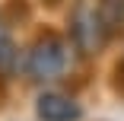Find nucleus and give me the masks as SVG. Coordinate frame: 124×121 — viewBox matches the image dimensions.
<instances>
[{
    "mask_svg": "<svg viewBox=\"0 0 124 121\" xmlns=\"http://www.w3.org/2000/svg\"><path fill=\"white\" fill-rule=\"evenodd\" d=\"M61 70H64V48L57 41H41L29 57V73L35 80H48V77H57Z\"/></svg>",
    "mask_w": 124,
    "mask_h": 121,
    "instance_id": "1",
    "label": "nucleus"
},
{
    "mask_svg": "<svg viewBox=\"0 0 124 121\" xmlns=\"http://www.w3.org/2000/svg\"><path fill=\"white\" fill-rule=\"evenodd\" d=\"M83 115L80 102L64 92H45L38 99V118L41 121H77Z\"/></svg>",
    "mask_w": 124,
    "mask_h": 121,
    "instance_id": "2",
    "label": "nucleus"
}]
</instances>
